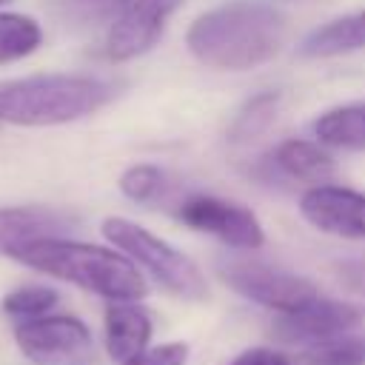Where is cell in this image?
<instances>
[{"instance_id":"1","label":"cell","mask_w":365,"mask_h":365,"mask_svg":"<svg viewBox=\"0 0 365 365\" xmlns=\"http://www.w3.org/2000/svg\"><path fill=\"white\" fill-rule=\"evenodd\" d=\"M288 37V17L271 3L231 0L200 14L188 34V51L208 68L245 71L268 63Z\"/></svg>"},{"instance_id":"2","label":"cell","mask_w":365,"mask_h":365,"mask_svg":"<svg viewBox=\"0 0 365 365\" xmlns=\"http://www.w3.org/2000/svg\"><path fill=\"white\" fill-rule=\"evenodd\" d=\"M11 259L54 279L71 282L108 302H125V299L140 302L148 294L143 271L123 251L106 245L51 237L23 245Z\"/></svg>"},{"instance_id":"3","label":"cell","mask_w":365,"mask_h":365,"mask_svg":"<svg viewBox=\"0 0 365 365\" xmlns=\"http://www.w3.org/2000/svg\"><path fill=\"white\" fill-rule=\"evenodd\" d=\"M114 88L86 74H34L0 86V123L40 128L88 117L111 100Z\"/></svg>"},{"instance_id":"4","label":"cell","mask_w":365,"mask_h":365,"mask_svg":"<svg viewBox=\"0 0 365 365\" xmlns=\"http://www.w3.org/2000/svg\"><path fill=\"white\" fill-rule=\"evenodd\" d=\"M103 237L117 251H123L140 271H145L163 291H168L180 299H188V302H200L208 297V282H205L200 265L188 254H182L180 248L165 242L163 237L151 234L148 228H143L125 217H106Z\"/></svg>"},{"instance_id":"5","label":"cell","mask_w":365,"mask_h":365,"mask_svg":"<svg viewBox=\"0 0 365 365\" xmlns=\"http://www.w3.org/2000/svg\"><path fill=\"white\" fill-rule=\"evenodd\" d=\"M14 345L34 365H86L94 354L91 331L71 314H46L14 322Z\"/></svg>"},{"instance_id":"6","label":"cell","mask_w":365,"mask_h":365,"mask_svg":"<svg viewBox=\"0 0 365 365\" xmlns=\"http://www.w3.org/2000/svg\"><path fill=\"white\" fill-rule=\"evenodd\" d=\"M220 277L240 297H245L257 305H265L277 314L294 311V308L311 302L314 297H319V291L311 279L282 271V268H274L259 259H228L220 265Z\"/></svg>"},{"instance_id":"7","label":"cell","mask_w":365,"mask_h":365,"mask_svg":"<svg viewBox=\"0 0 365 365\" xmlns=\"http://www.w3.org/2000/svg\"><path fill=\"white\" fill-rule=\"evenodd\" d=\"M365 314L359 305L328 299V297H314L311 302L277 314L271 331L279 342L285 345H322L331 339H339L345 334H354L362 325Z\"/></svg>"},{"instance_id":"8","label":"cell","mask_w":365,"mask_h":365,"mask_svg":"<svg viewBox=\"0 0 365 365\" xmlns=\"http://www.w3.org/2000/svg\"><path fill=\"white\" fill-rule=\"evenodd\" d=\"M177 217L202 234L217 237L220 242H225L228 248H240V251H257L265 242L262 225L257 220V214L240 202L231 200H220V197H208V194H197L182 200Z\"/></svg>"},{"instance_id":"9","label":"cell","mask_w":365,"mask_h":365,"mask_svg":"<svg viewBox=\"0 0 365 365\" xmlns=\"http://www.w3.org/2000/svg\"><path fill=\"white\" fill-rule=\"evenodd\" d=\"M182 6V0H128L114 17L106 34V57L114 63L134 60L145 54L163 34L168 17Z\"/></svg>"},{"instance_id":"10","label":"cell","mask_w":365,"mask_h":365,"mask_svg":"<svg viewBox=\"0 0 365 365\" xmlns=\"http://www.w3.org/2000/svg\"><path fill=\"white\" fill-rule=\"evenodd\" d=\"M302 217L334 237L365 240V194L342 185H314L299 200Z\"/></svg>"},{"instance_id":"11","label":"cell","mask_w":365,"mask_h":365,"mask_svg":"<svg viewBox=\"0 0 365 365\" xmlns=\"http://www.w3.org/2000/svg\"><path fill=\"white\" fill-rule=\"evenodd\" d=\"M77 220L68 211L48 205H6L0 208V257H14L23 245L51 237H68Z\"/></svg>"},{"instance_id":"12","label":"cell","mask_w":365,"mask_h":365,"mask_svg":"<svg viewBox=\"0 0 365 365\" xmlns=\"http://www.w3.org/2000/svg\"><path fill=\"white\" fill-rule=\"evenodd\" d=\"M151 317L140 302H108L103 314V342L106 354L120 365L143 354L151 342Z\"/></svg>"},{"instance_id":"13","label":"cell","mask_w":365,"mask_h":365,"mask_svg":"<svg viewBox=\"0 0 365 365\" xmlns=\"http://www.w3.org/2000/svg\"><path fill=\"white\" fill-rule=\"evenodd\" d=\"M365 48V9L354 14H342L319 29H314L302 43L299 54L305 57H336Z\"/></svg>"},{"instance_id":"14","label":"cell","mask_w":365,"mask_h":365,"mask_svg":"<svg viewBox=\"0 0 365 365\" xmlns=\"http://www.w3.org/2000/svg\"><path fill=\"white\" fill-rule=\"evenodd\" d=\"M314 134L325 145L365 151V103H351L319 114L314 123Z\"/></svg>"},{"instance_id":"15","label":"cell","mask_w":365,"mask_h":365,"mask_svg":"<svg viewBox=\"0 0 365 365\" xmlns=\"http://www.w3.org/2000/svg\"><path fill=\"white\" fill-rule=\"evenodd\" d=\"M277 165L288 177L305 182H325L334 174V160L308 140H285L277 148Z\"/></svg>"},{"instance_id":"16","label":"cell","mask_w":365,"mask_h":365,"mask_svg":"<svg viewBox=\"0 0 365 365\" xmlns=\"http://www.w3.org/2000/svg\"><path fill=\"white\" fill-rule=\"evenodd\" d=\"M43 43V29L34 17L20 11H0V66L34 54Z\"/></svg>"},{"instance_id":"17","label":"cell","mask_w":365,"mask_h":365,"mask_svg":"<svg viewBox=\"0 0 365 365\" xmlns=\"http://www.w3.org/2000/svg\"><path fill=\"white\" fill-rule=\"evenodd\" d=\"M60 302V294L48 285H20L14 291H9L0 302L3 314L14 322H29L37 317L51 314V308Z\"/></svg>"},{"instance_id":"18","label":"cell","mask_w":365,"mask_h":365,"mask_svg":"<svg viewBox=\"0 0 365 365\" xmlns=\"http://www.w3.org/2000/svg\"><path fill=\"white\" fill-rule=\"evenodd\" d=\"M302 365H365V336L345 334L339 339L314 345Z\"/></svg>"},{"instance_id":"19","label":"cell","mask_w":365,"mask_h":365,"mask_svg":"<svg viewBox=\"0 0 365 365\" xmlns=\"http://www.w3.org/2000/svg\"><path fill=\"white\" fill-rule=\"evenodd\" d=\"M165 188V174L157 165H131L120 177V191L134 202H154Z\"/></svg>"},{"instance_id":"20","label":"cell","mask_w":365,"mask_h":365,"mask_svg":"<svg viewBox=\"0 0 365 365\" xmlns=\"http://www.w3.org/2000/svg\"><path fill=\"white\" fill-rule=\"evenodd\" d=\"M274 111H277V94H259V97H254L242 108V114L237 117V123L231 128V140H251L254 134H259L274 120Z\"/></svg>"},{"instance_id":"21","label":"cell","mask_w":365,"mask_h":365,"mask_svg":"<svg viewBox=\"0 0 365 365\" xmlns=\"http://www.w3.org/2000/svg\"><path fill=\"white\" fill-rule=\"evenodd\" d=\"M188 345L185 342H163L154 348H145L143 354L120 362V365H185Z\"/></svg>"},{"instance_id":"22","label":"cell","mask_w":365,"mask_h":365,"mask_svg":"<svg viewBox=\"0 0 365 365\" xmlns=\"http://www.w3.org/2000/svg\"><path fill=\"white\" fill-rule=\"evenodd\" d=\"M228 365H294V362L285 354L274 351V348L257 345V348H245L242 354H237Z\"/></svg>"},{"instance_id":"23","label":"cell","mask_w":365,"mask_h":365,"mask_svg":"<svg viewBox=\"0 0 365 365\" xmlns=\"http://www.w3.org/2000/svg\"><path fill=\"white\" fill-rule=\"evenodd\" d=\"M111 3H120V6H123V3H128V0H111Z\"/></svg>"},{"instance_id":"24","label":"cell","mask_w":365,"mask_h":365,"mask_svg":"<svg viewBox=\"0 0 365 365\" xmlns=\"http://www.w3.org/2000/svg\"><path fill=\"white\" fill-rule=\"evenodd\" d=\"M6 3H11V0H0V6H6Z\"/></svg>"}]
</instances>
